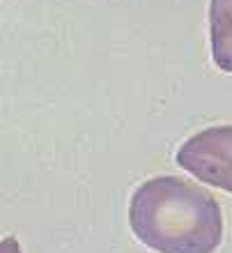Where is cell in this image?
<instances>
[{"instance_id": "cell-1", "label": "cell", "mask_w": 232, "mask_h": 253, "mask_svg": "<svg viewBox=\"0 0 232 253\" xmlns=\"http://www.w3.org/2000/svg\"><path fill=\"white\" fill-rule=\"evenodd\" d=\"M129 226L156 253H214L223 240V212L209 191L173 175L143 182L129 203Z\"/></svg>"}, {"instance_id": "cell-2", "label": "cell", "mask_w": 232, "mask_h": 253, "mask_svg": "<svg viewBox=\"0 0 232 253\" xmlns=\"http://www.w3.org/2000/svg\"><path fill=\"white\" fill-rule=\"evenodd\" d=\"M177 166L209 187L232 193V125L209 126L184 140Z\"/></svg>"}, {"instance_id": "cell-3", "label": "cell", "mask_w": 232, "mask_h": 253, "mask_svg": "<svg viewBox=\"0 0 232 253\" xmlns=\"http://www.w3.org/2000/svg\"><path fill=\"white\" fill-rule=\"evenodd\" d=\"M209 42L216 67L232 74V0H209Z\"/></svg>"}, {"instance_id": "cell-4", "label": "cell", "mask_w": 232, "mask_h": 253, "mask_svg": "<svg viewBox=\"0 0 232 253\" xmlns=\"http://www.w3.org/2000/svg\"><path fill=\"white\" fill-rule=\"evenodd\" d=\"M0 253H21L16 240H14V237H5L2 244H0Z\"/></svg>"}]
</instances>
